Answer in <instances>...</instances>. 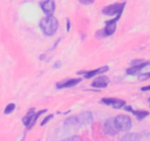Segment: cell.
Masks as SVG:
<instances>
[{
  "mask_svg": "<svg viewBox=\"0 0 150 141\" xmlns=\"http://www.w3.org/2000/svg\"><path fill=\"white\" fill-rule=\"evenodd\" d=\"M70 28H71V23H70V21L67 19V30L70 31Z\"/></svg>",
  "mask_w": 150,
  "mask_h": 141,
  "instance_id": "603a6c76",
  "label": "cell"
},
{
  "mask_svg": "<svg viewBox=\"0 0 150 141\" xmlns=\"http://www.w3.org/2000/svg\"><path fill=\"white\" fill-rule=\"evenodd\" d=\"M109 83V79L107 76H100V77L97 78L93 83L92 84V86L94 88H106L108 86V84Z\"/></svg>",
  "mask_w": 150,
  "mask_h": 141,
  "instance_id": "4fadbf2b",
  "label": "cell"
},
{
  "mask_svg": "<svg viewBox=\"0 0 150 141\" xmlns=\"http://www.w3.org/2000/svg\"><path fill=\"white\" fill-rule=\"evenodd\" d=\"M150 79V72H148V73H142L140 76H139V79L141 81L146 80V79Z\"/></svg>",
  "mask_w": 150,
  "mask_h": 141,
  "instance_id": "d6986e66",
  "label": "cell"
},
{
  "mask_svg": "<svg viewBox=\"0 0 150 141\" xmlns=\"http://www.w3.org/2000/svg\"><path fill=\"white\" fill-rule=\"evenodd\" d=\"M109 70V68L108 66H103V67L99 68L98 69H95V70H81V71L78 72V74L79 75H83L85 78L86 79H90V78L93 77V76H96V75L100 74V73H103L105 72H107Z\"/></svg>",
  "mask_w": 150,
  "mask_h": 141,
  "instance_id": "8992f818",
  "label": "cell"
},
{
  "mask_svg": "<svg viewBox=\"0 0 150 141\" xmlns=\"http://www.w3.org/2000/svg\"><path fill=\"white\" fill-rule=\"evenodd\" d=\"M121 17V15H119L114 19L106 21V26L103 30V33L105 35H111L115 32L117 29V22Z\"/></svg>",
  "mask_w": 150,
  "mask_h": 141,
  "instance_id": "52a82bcc",
  "label": "cell"
},
{
  "mask_svg": "<svg viewBox=\"0 0 150 141\" xmlns=\"http://www.w3.org/2000/svg\"><path fill=\"white\" fill-rule=\"evenodd\" d=\"M125 110L127 112H130V113H133L134 115L136 116L139 120H143L144 118L146 117V116L149 115V112L145 111V110H133L132 109L131 106H125Z\"/></svg>",
  "mask_w": 150,
  "mask_h": 141,
  "instance_id": "7c38bea8",
  "label": "cell"
},
{
  "mask_svg": "<svg viewBox=\"0 0 150 141\" xmlns=\"http://www.w3.org/2000/svg\"><path fill=\"white\" fill-rule=\"evenodd\" d=\"M126 2L114 3V4L105 7L103 9L102 12L103 14L107 16H114V15H122L125 8Z\"/></svg>",
  "mask_w": 150,
  "mask_h": 141,
  "instance_id": "3957f363",
  "label": "cell"
},
{
  "mask_svg": "<svg viewBox=\"0 0 150 141\" xmlns=\"http://www.w3.org/2000/svg\"><path fill=\"white\" fill-rule=\"evenodd\" d=\"M15 108H16V104H13V103H10L4 109V113L5 114H10L15 110Z\"/></svg>",
  "mask_w": 150,
  "mask_h": 141,
  "instance_id": "e0dca14e",
  "label": "cell"
},
{
  "mask_svg": "<svg viewBox=\"0 0 150 141\" xmlns=\"http://www.w3.org/2000/svg\"><path fill=\"white\" fill-rule=\"evenodd\" d=\"M46 111V110H43L35 113V112L34 111V110H30V111H29V113L23 118V119H22L23 123L28 128V129H31V128L35 125V122L37 121L38 118H39V116L40 115H42V113H45Z\"/></svg>",
  "mask_w": 150,
  "mask_h": 141,
  "instance_id": "7a4b0ae2",
  "label": "cell"
},
{
  "mask_svg": "<svg viewBox=\"0 0 150 141\" xmlns=\"http://www.w3.org/2000/svg\"><path fill=\"white\" fill-rule=\"evenodd\" d=\"M81 81V79H67V80L64 81V82H60L57 84V88L59 89L64 88H72V87L75 86L77 84Z\"/></svg>",
  "mask_w": 150,
  "mask_h": 141,
  "instance_id": "8fae6325",
  "label": "cell"
},
{
  "mask_svg": "<svg viewBox=\"0 0 150 141\" xmlns=\"http://www.w3.org/2000/svg\"><path fill=\"white\" fill-rule=\"evenodd\" d=\"M42 11L48 16H51L55 10V2L54 1H45L40 3Z\"/></svg>",
  "mask_w": 150,
  "mask_h": 141,
  "instance_id": "30bf717a",
  "label": "cell"
},
{
  "mask_svg": "<svg viewBox=\"0 0 150 141\" xmlns=\"http://www.w3.org/2000/svg\"><path fill=\"white\" fill-rule=\"evenodd\" d=\"M102 102L106 105L112 106L114 108L120 109L125 107V101L121 99H117L114 98H102Z\"/></svg>",
  "mask_w": 150,
  "mask_h": 141,
  "instance_id": "ba28073f",
  "label": "cell"
},
{
  "mask_svg": "<svg viewBox=\"0 0 150 141\" xmlns=\"http://www.w3.org/2000/svg\"><path fill=\"white\" fill-rule=\"evenodd\" d=\"M60 66H61V62H60V61H57L54 64L53 67H54V68H59Z\"/></svg>",
  "mask_w": 150,
  "mask_h": 141,
  "instance_id": "7402d4cb",
  "label": "cell"
},
{
  "mask_svg": "<svg viewBox=\"0 0 150 141\" xmlns=\"http://www.w3.org/2000/svg\"><path fill=\"white\" fill-rule=\"evenodd\" d=\"M103 131L108 135H115L120 132L118 126L116 123L115 118H108L104 122Z\"/></svg>",
  "mask_w": 150,
  "mask_h": 141,
  "instance_id": "5b68a950",
  "label": "cell"
},
{
  "mask_svg": "<svg viewBox=\"0 0 150 141\" xmlns=\"http://www.w3.org/2000/svg\"><path fill=\"white\" fill-rule=\"evenodd\" d=\"M76 124H79L76 116H72V117L68 118L64 120V125L65 126H73V125Z\"/></svg>",
  "mask_w": 150,
  "mask_h": 141,
  "instance_id": "2e32d148",
  "label": "cell"
},
{
  "mask_svg": "<svg viewBox=\"0 0 150 141\" xmlns=\"http://www.w3.org/2000/svg\"><path fill=\"white\" fill-rule=\"evenodd\" d=\"M140 136L137 133H128L122 137L121 141H140Z\"/></svg>",
  "mask_w": 150,
  "mask_h": 141,
  "instance_id": "9a60e30c",
  "label": "cell"
},
{
  "mask_svg": "<svg viewBox=\"0 0 150 141\" xmlns=\"http://www.w3.org/2000/svg\"><path fill=\"white\" fill-rule=\"evenodd\" d=\"M115 121L120 131H129L132 127V120L129 116L119 115L115 118Z\"/></svg>",
  "mask_w": 150,
  "mask_h": 141,
  "instance_id": "277c9868",
  "label": "cell"
},
{
  "mask_svg": "<svg viewBox=\"0 0 150 141\" xmlns=\"http://www.w3.org/2000/svg\"><path fill=\"white\" fill-rule=\"evenodd\" d=\"M58 20L53 16H48L40 21V27L47 36H52L58 29Z\"/></svg>",
  "mask_w": 150,
  "mask_h": 141,
  "instance_id": "6da1fadb",
  "label": "cell"
},
{
  "mask_svg": "<svg viewBox=\"0 0 150 141\" xmlns=\"http://www.w3.org/2000/svg\"><path fill=\"white\" fill-rule=\"evenodd\" d=\"M79 124H89L93 120V115L90 112H83L76 116Z\"/></svg>",
  "mask_w": 150,
  "mask_h": 141,
  "instance_id": "9c48e42d",
  "label": "cell"
},
{
  "mask_svg": "<svg viewBox=\"0 0 150 141\" xmlns=\"http://www.w3.org/2000/svg\"><path fill=\"white\" fill-rule=\"evenodd\" d=\"M53 117H54V115H48L47 117H45V118L43 119V120L42 121V123H40L41 126H44L45 124H46V123H48V122L49 121L51 118H53Z\"/></svg>",
  "mask_w": 150,
  "mask_h": 141,
  "instance_id": "44dd1931",
  "label": "cell"
},
{
  "mask_svg": "<svg viewBox=\"0 0 150 141\" xmlns=\"http://www.w3.org/2000/svg\"><path fill=\"white\" fill-rule=\"evenodd\" d=\"M94 1H81V3L83 4H92Z\"/></svg>",
  "mask_w": 150,
  "mask_h": 141,
  "instance_id": "cb8c5ba5",
  "label": "cell"
},
{
  "mask_svg": "<svg viewBox=\"0 0 150 141\" xmlns=\"http://www.w3.org/2000/svg\"><path fill=\"white\" fill-rule=\"evenodd\" d=\"M149 101H150V98H149Z\"/></svg>",
  "mask_w": 150,
  "mask_h": 141,
  "instance_id": "484cf974",
  "label": "cell"
},
{
  "mask_svg": "<svg viewBox=\"0 0 150 141\" xmlns=\"http://www.w3.org/2000/svg\"><path fill=\"white\" fill-rule=\"evenodd\" d=\"M62 141H82V138L79 135H73V136L63 140Z\"/></svg>",
  "mask_w": 150,
  "mask_h": 141,
  "instance_id": "ac0fdd59",
  "label": "cell"
},
{
  "mask_svg": "<svg viewBox=\"0 0 150 141\" xmlns=\"http://www.w3.org/2000/svg\"><path fill=\"white\" fill-rule=\"evenodd\" d=\"M149 65H150V62L149 61H145L144 63H142L140 65H138V66H132L131 68H130L127 69V73L129 75H133L135 73H136L137 72H139V70H142V68H144L146 67Z\"/></svg>",
  "mask_w": 150,
  "mask_h": 141,
  "instance_id": "5bb4252c",
  "label": "cell"
},
{
  "mask_svg": "<svg viewBox=\"0 0 150 141\" xmlns=\"http://www.w3.org/2000/svg\"><path fill=\"white\" fill-rule=\"evenodd\" d=\"M144 60H141V59H136V60H133V61L131 62V65L133 66H138V65H140L142 63H144Z\"/></svg>",
  "mask_w": 150,
  "mask_h": 141,
  "instance_id": "ffe728a7",
  "label": "cell"
},
{
  "mask_svg": "<svg viewBox=\"0 0 150 141\" xmlns=\"http://www.w3.org/2000/svg\"><path fill=\"white\" fill-rule=\"evenodd\" d=\"M38 141H39V140H38Z\"/></svg>",
  "mask_w": 150,
  "mask_h": 141,
  "instance_id": "4316f807",
  "label": "cell"
},
{
  "mask_svg": "<svg viewBox=\"0 0 150 141\" xmlns=\"http://www.w3.org/2000/svg\"><path fill=\"white\" fill-rule=\"evenodd\" d=\"M142 91L150 90V85H149V86H146V87H143V88H142Z\"/></svg>",
  "mask_w": 150,
  "mask_h": 141,
  "instance_id": "d4e9b609",
  "label": "cell"
}]
</instances>
